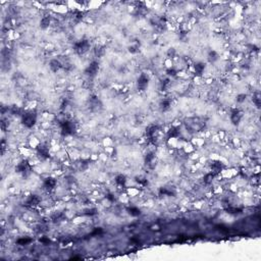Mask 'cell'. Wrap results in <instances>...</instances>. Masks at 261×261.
<instances>
[{"mask_svg": "<svg viewBox=\"0 0 261 261\" xmlns=\"http://www.w3.org/2000/svg\"><path fill=\"white\" fill-rule=\"evenodd\" d=\"M37 121V114L33 111H27L22 114V124L26 128H30L35 126Z\"/></svg>", "mask_w": 261, "mask_h": 261, "instance_id": "6da1fadb", "label": "cell"}, {"mask_svg": "<svg viewBox=\"0 0 261 261\" xmlns=\"http://www.w3.org/2000/svg\"><path fill=\"white\" fill-rule=\"evenodd\" d=\"M60 132L62 136H69L75 132V124L70 120H64L60 124Z\"/></svg>", "mask_w": 261, "mask_h": 261, "instance_id": "7a4b0ae2", "label": "cell"}, {"mask_svg": "<svg viewBox=\"0 0 261 261\" xmlns=\"http://www.w3.org/2000/svg\"><path fill=\"white\" fill-rule=\"evenodd\" d=\"M73 49H75V51L77 53V54H80V55L84 54V53H86L90 49L89 41L85 40V39H84V40L77 41V42L75 44V46H73Z\"/></svg>", "mask_w": 261, "mask_h": 261, "instance_id": "3957f363", "label": "cell"}, {"mask_svg": "<svg viewBox=\"0 0 261 261\" xmlns=\"http://www.w3.org/2000/svg\"><path fill=\"white\" fill-rule=\"evenodd\" d=\"M99 71V63L97 61H92L85 69V73L90 77H94Z\"/></svg>", "mask_w": 261, "mask_h": 261, "instance_id": "277c9868", "label": "cell"}, {"mask_svg": "<svg viewBox=\"0 0 261 261\" xmlns=\"http://www.w3.org/2000/svg\"><path fill=\"white\" fill-rule=\"evenodd\" d=\"M149 85V77L146 73H141L137 81V87L140 91H145Z\"/></svg>", "mask_w": 261, "mask_h": 261, "instance_id": "5b68a950", "label": "cell"}, {"mask_svg": "<svg viewBox=\"0 0 261 261\" xmlns=\"http://www.w3.org/2000/svg\"><path fill=\"white\" fill-rule=\"evenodd\" d=\"M15 170L16 172H20V173H24V172H28L30 170V163H29L28 160H22L16 165L15 167Z\"/></svg>", "mask_w": 261, "mask_h": 261, "instance_id": "8992f818", "label": "cell"}, {"mask_svg": "<svg viewBox=\"0 0 261 261\" xmlns=\"http://www.w3.org/2000/svg\"><path fill=\"white\" fill-rule=\"evenodd\" d=\"M241 118H242V113L240 112V110L238 109L232 110V114H230V121H232V124H234V126L239 124V122L241 121Z\"/></svg>", "mask_w": 261, "mask_h": 261, "instance_id": "52a82bcc", "label": "cell"}, {"mask_svg": "<svg viewBox=\"0 0 261 261\" xmlns=\"http://www.w3.org/2000/svg\"><path fill=\"white\" fill-rule=\"evenodd\" d=\"M159 107H160L161 111H163V112L168 111V110L170 109V107H171V100L167 99V98L162 99L160 101V103H159Z\"/></svg>", "mask_w": 261, "mask_h": 261, "instance_id": "ba28073f", "label": "cell"}, {"mask_svg": "<svg viewBox=\"0 0 261 261\" xmlns=\"http://www.w3.org/2000/svg\"><path fill=\"white\" fill-rule=\"evenodd\" d=\"M56 186V181L52 177H48L44 181V188L47 191H52Z\"/></svg>", "mask_w": 261, "mask_h": 261, "instance_id": "9c48e42d", "label": "cell"}, {"mask_svg": "<svg viewBox=\"0 0 261 261\" xmlns=\"http://www.w3.org/2000/svg\"><path fill=\"white\" fill-rule=\"evenodd\" d=\"M49 66H50L51 70L56 73V71H58L59 69L62 67V64H61L60 61L57 60V59H52V60L50 61V63H49Z\"/></svg>", "mask_w": 261, "mask_h": 261, "instance_id": "30bf717a", "label": "cell"}, {"mask_svg": "<svg viewBox=\"0 0 261 261\" xmlns=\"http://www.w3.org/2000/svg\"><path fill=\"white\" fill-rule=\"evenodd\" d=\"M205 69V63L203 62H197L194 64V70H195L196 75H202Z\"/></svg>", "mask_w": 261, "mask_h": 261, "instance_id": "8fae6325", "label": "cell"}, {"mask_svg": "<svg viewBox=\"0 0 261 261\" xmlns=\"http://www.w3.org/2000/svg\"><path fill=\"white\" fill-rule=\"evenodd\" d=\"M39 202H40V199H39V197L37 195H31L30 197L27 199V202L26 204L28 206H36L39 204Z\"/></svg>", "mask_w": 261, "mask_h": 261, "instance_id": "7c38bea8", "label": "cell"}, {"mask_svg": "<svg viewBox=\"0 0 261 261\" xmlns=\"http://www.w3.org/2000/svg\"><path fill=\"white\" fill-rule=\"evenodd\" d=\"M157 130H158V128H157L156 126H148V128H147V130H146L147 137H148V138H150V139H154L155 135H156V133H157Z\"/></svg>", "mask_w": 261, "mask_h": 261, "instance_id": "4fadbf2b", "label": "cell"}, {"mask_svg": "<svg viewBox=\"0 0 261 261\" xmlns=\"http://www.w3.org/2000/svg\"><path fill=\"white\" fill-rule=\"evenodd\" d=\"M37 152H38V154L40 155L41 157H43V158H48L49 157V150H48V148L45 146H39L38 148H37Z\"/></svg>", "mask_w": 261, "mask_h": 261, "instance_id": "5bb4252c", "label": "cell"}, {"mask_svg": "<svg viewBox=\"0 0 261 261\" xmlns=\"http://www.w3.org/2000/svg\"><path fill=\"white\" fill-rule=\"evenodd\" d=\"M218 58H219V56H218L217 52L216 51H210L209 53H208V61H209L210 63H214L216 62V61L218 60Z\"/></svg>", "mask_w": 261, "mask_h": 261, "instance_id": "9a60e30c", "label": "cell"}, {"mask_svg": "<svg viewBox=\"0 0 261 261\" xmlns=\"http://www.w3.org/2000/svg\"><path fill=\"white\" fill-rule=\"evenodd\" d=\"M50 22H51V18L50 16L46 15V16H43L42 20L40 22V26L42 29H47L49 26H50Z\"/></svg>", "mask_w": 261, "mask_h": 261, "instance_id": "2e32d148", "label": "cell"}, {"mask_svg": "<svg viewBox=\"0 0 261 261\" xmlns=\"http://www.w3.org/2000/svg\"><path fill=\"white\" fill-rule=\"evenodd\" d=\"M179 135V130L177 128H171L170 130L167 132V138L168 139H173V138H177V136Z\"/></svg>", "mask_w": 261, "mask_h": 261, "instance_id": "e0dca14e", "label": "cell"}, {"mask_svg": "<svg viewBox=\"0 0 261 261\" xmlns=\"http://www.w3.org/2000/svg\"><path fill=\"white\" fill-rule=\"evenodd\" d=\"M115 183H116V185H118V186H120V187H122V186L126 185V177H124V175H122V174L117 175V177H115Z\"/></svg>", "mask_w": 261, "mask_h": 261, "instance_id": "ac0fdd59", "label": "cell"}, {"mask_svg": "<svg viewBox=\"0 0 261 261\" xmlns=\"http://www.w3.org/2000/svg\"><path fill=\"white\" fill-rule=\"evenodd\" d=\"M155 159V155L154 153L150 152V153H147L146 156H145V163L148 165H150L151 163H152V161Z\"/></svg>", "mask_w": 261, "mask_h": 261, "instance_id": "d6986e66", "label": "cell"}, {"mask_svg": "<svg viewBox=\"0 0 261 261\" xmlns=\"http://www.w3.org/2000/svg\"><path fill=\"white\" fill-rule=\"evenodd\" d=\"M31 242H32V239H31V238H27V237H24V238H20V239H18V240L16 241V243H17L18 245H20V246H24V245H28V244H30Z\"/></svg>", "mask_w": 261, "mask_h": 261, "instance_id": "ffe728a7", "label": "cell"}, {"mask_svg": "<svg viewBox=\"0 0 261 261\" xmlns=\"http://www.w3.org/2000/svg\"><path fill=\"white\" fill-rule=\"evenodd\" d=\"M128 213H130L132 216H138V215H140V214H141L140 209H139V208H137V207H130L128 209Z\"/></svg>", "mask_w": 261, "mask_h": 261, "instance_id": "44dd1931", "label": "cell"}, {"mask_svg": "<svg viewBox=\"0 0 261 261\" xmlns=\"http://www.w3.org/2000/svg\"><path fill=\"white\" fill-rule=\"evenodd\" d=\"M211 168H212V170H213L214 172H219V171L221 170V168H222V164L221 163H219V162H215V163H213V164L211 165Z\"/></svg>", "mask_w": 261, "mask_h": 261, "instance_id": "7402d4cb", "label": "cell"}, {"mask_svg": "<svg viewBox=\"0 0 261 261\" xmlns=\"http://www.w3.org/2000/svg\"><path fill=\"white\" fill-rule=\"evenodd\" d=\"M160 194L161 195H166V196H172L174 195L171 190H167V188H161L160 189Z\"/></svg>", "mask_w": 261, "mask_h": 261, "instance_id": "603a6c76", "label": "cell"}, {"mask_svg": "<svg viewBox=\"0 0 261 261\" xmlns=\"http://www.w3.org/2000/svg\"><path fill=\"white\" fill-rule=\"evenodd\" d=\"M228 213H232V214H238V213H241L242 212V209H240V208H228Z\"/></svg>", "mask_w": 261, "mask_h": 261, "instance_id": "cb8c5ba5", "label": "cell"}, {"mask_svg": "<svg viewBox=\"0 0 261 261\" xmlns=\"http://www.w3.org/2000/svg\"><path fill=\"white\" fill-rule=\"evenodd\" d=\"M212 179H213V174H212V173H208V174H206L205 177H204V181H205L206 184H208L211 181Z\"/></svg>", "mask_w": 261, "mask_h": 261, "instance_id": "d4e9b609", "label": "cell"}, {"mask_svg": "<svg viewBox=\"0 0 261 261\" xmlns=\"http://www.w3.org/2000/svg\"><path fill=\"white\" fill-rule=\"evenodd\" d=\"M253 101H254V103L256 104L257 107L260 106V98H259V95H255L254 97H253Z\"/></svg>", "mask_w": 261, "mask_h": 261, "instance_id": "484cf974", "label": "cell"}, {"mask_svg": "<svg viewBox=\"0 0 261 261\" xmlns=\"http://www.w3.org/2000/svg\"><path fill=\"white\" fill-rule=\"evenodd\" d=\"M137 183L140 184V185H142V186H146L147 184H148V181H147L146 179H137Z\"/></svg>", "mask_w": 261, "mask_h": 261, "instance_id": "4316f807", "label": "cell"}, {"mask_svg": "<svg viewBox=\"0 0 261 261\" xmlns=\"http://www.w3.org/2000/svg\"><path fill=\"white\" fill-rule=\"evenodd\" d=\"M168 85H169V80L166 79V80H164V81H162V83H161V88H162V89H165Z\"/></svg>", "mask_w": 261, "mask_h": 261, "instance_id": "83f0119b", "label": "cell"}, {"mask_svg": "<svg viewBox=\"0 0 261 261\" xmlns=\"http://www.w3.org/2000/svg\"><path fill=\"white\" fill-rule=\"evenodd\" d=\"M245 99H246V95L242 94V95H239L238 96V98H237V101H238V102H244Z\"/></svg>", "mask_w": 261, "mask_h": 261, "instance_id": "f1b7e54d", "label": "cell"}, {"mask_svg": "<svg viewBox=\"0 0 261 261\" xmlns=\"http://www.w3.org/2000/svg\"><path fill=\"white\" fill-rule=\"evenodd\" d=\"M167 75H172V77H173V75H177V71H175L173 68H169L168 70H167Z\"/></svg>", "mask_w": 261, "mask_h": 261, "instance_id": "f546056e", "label": "cell"}, {"mask_svg": "<svg viewBox=\"0 0 261 261\" xmlns=\"http://www.w3.org/2000/svg\"><path fill=\"white\" fill-rule=\"evenodd\" d=\"M40 242L41 243H43V244H49V243H50V240H49V239H46V238H42L40 240Z\"/></svg>", "mask_w": 261, "mask_h": 261, "instance_id": "4dcf8cb0", "label": "cell"}, {"mask_svg": "<svg viewBox=\"0 0 261 261\" xmlns=\"http://www.w3.org/2000/svg\"><path fill=\"white\" fill-rule=\"evenodd\" d=\"M174 53H175L174 49H173V48H170V49H169V50H168V52H167V54H168L169 56L173 57V55H174Z\"/></svg>", "mask_w": 261, "mask_h": 261, "instance_id": "1f68e13d", "label": "cell"}, {"mask_svg": "<svg viewBox=\"0 0 261 261\" xmlns=\"http://www.w3.org/2000/svg\"><path fill=\"white\" fill-rule=\"evenodd\" d=\"M128 51H130V53H136L137 52V48L136 47H134V46H130V47H128Z\"/></svg>", "mask_w": 261, "mask_h": 261, "instance_id": "d6a6232c", "label": "cell"}, {"mask_svg": "<svg viewBox=\"0 0 261 261\" xmlns=\"http://www.w3.org/2000/svg\"><path fill=\"white\" fill-rule=\"evenodd\" d=\"M106 198H107L108 200H110V201H114V197L111 195V194H108V195L106 196Z\"/></svg>", "mask_w": 261, "mask_h": 261, "instance_id": "836d02e7", "label": "cell"}]
</instances>
